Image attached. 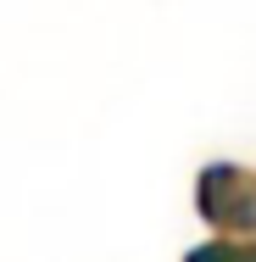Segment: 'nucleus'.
Masks as SVG:
<instances>
[{
	"instance_id": "1",
	"label": "nucleus",
	"mask_w": 256,
	"mask_h": 262,
	"mask_svg": "<svg viewBox=\"0 0 256 262\" xmlns=\"http://www.w3.org/2000/svg\"><path fill=\"white\" fill-rule=\"evenodd\" d=\"M195 207L217 229H256V173L240 162H212L195 179Z\"/></svg>"
},
{
	"instance_id": "2",
	"label": "nucleus",
	"mask_w": 256,
	"mask_h": 262,
	"mask_svg": "<svg viewBox=\"0 0 256 262\" xmlns=\"http://www.w3.org/2000/svg\"><path fill=\"white\" fill-rule=\"evenodd\" d=\"M184 262H256V234L251 240H206Z\"/></svg>"
}]
</instances>
